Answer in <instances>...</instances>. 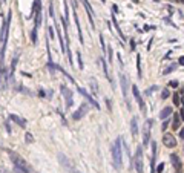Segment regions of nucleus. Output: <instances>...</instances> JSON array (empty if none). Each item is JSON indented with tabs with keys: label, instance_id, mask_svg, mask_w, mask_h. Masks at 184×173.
<instances>
[{
	"label": "nucleus",
	"instance_id": "obj_1",
	"mask_svg": "<svg viewBox=\"0 0 184 173\" xmlns=\"http://www.w3.org/2000/svg\"><path fill=\"white\" fill-rule=\"evenodd\" d=\"M8 153L11 156V161H12L14 167H15V172L17 173H31V167L28 165V163H26L20 155H17L15 152H12V150H8Z\"/></svg>",
	"mask_w": 184,
	"mask_h": 173
},
{
	"label": "nucleus",
	"instance_id": "obj_2",
	"mask_svg": "<svg viewBox=\"0 0 184 173\" xmlns=\"http://www.w3.org/2000/svg\"><path fill=\"white\" fill-rule=\"evenodd\" d=\"M112 159H113V167L117 170L123 169V155H121V138H117L112 145Z\"/></svg>",
	"mask_w": 184,
	"mask_h": 173
},
{
	"label": "nucleus",
	"instance_id": "obj_3",
	"mask_svg": "<svg viewBox=\"0 0 184 173\" xmlns=\"http://www.w3.org/2000/svg\"><path fill=\"white\" fill-rule=\"evenodd\" d=\"M58 159H60V164H62V165H63L66 170H69V172H71V173H82V172H80V170L77 169V167H75V165L71 163V159H68V158H66V156H64L63 153H60V155H58Z\"/></svg>",
	"mask_w": 184,
	"mask_h": 173
},
{
	"label": "nucleus",
	"instance_id": "obj_4",
	"mask_svg": "<svg viewBox=\"0 0 184 173\" xmlns=\"http://www.w3.org/2000/svg\"><path fill=\"white\" fill-rule=\"evenodd\" d=\"M134 163H135V169H137L138 173H143L144 172V167H143V147H141V145H138Z\"/></svg>",
	"mask_w": 184,
	"mask_h": 173
},
{
	"label": "nucleus",
	"instance_id": "obj_5",
	"mask_svg": "<svg viewBox=\"0 0 184 173\" xmlns=\"http://www.w3.org/2000/svg\"><path fill=\"white\" fill-rule=\"evenodd\" d=\"M152 120H146L143 126V145H147L150 141V129H152Z\"/></svg>",
	"mask_w": 184,
	"mask_h": 173
},
{
	"label": "nucleus",
	"instance_id": "obj_6",
	"mask_svg": "<svg viewBox=\"0 0 184 173\" xmlns=\"http://www.w3.org/2000/svg\"><path fill=\"white\" fill-rule=\"evenodd\" d=\"M88 110H89V106L86 104V103H82V104H80V107L77 109V112H74V113H72V118H74L75 121L82 120V118L86 115V113H88Z\"/></svg>",
	"mask_w": 184,
	"mask_h": 173
},
{
	"label": "nucleus",
	"instance_id": "obj_7",
	"mask_svg": "<svg viewBox=\"0 0 184 173\" xmlns=\"http://www.w3.org/2000/svg\"><path fill=\"white\" fill-rule=\"evenodd\" d=\"M62 88V94L64 95V98H66V109H71L72 104H74V98H72V90L68 89L66 86H60Z\"/></svg>",
	"mask_w": 184,
	"mask_h": 173
},
{
	"label": "nucleus",
	"instance_id": "obj_8",
	"mask_svg": "<svg viewBox=\"0 0 184 173\" xmlns=\"http://www.w3.org/2000/svg\"><path fill=\"white\" fill-rule=\"evenodd\" d=\"M77 90H78L80 94H82V95L84 96V98H86V100H88V101L91 103L92 106H94V109H97V110H100V109H101V107H100V104H98V103L95 101V98H94V96H92V95H89V94H88V92H86L83 88H77Z\"/></svg>",
	"mask_w": 184,
	"mask_h": 173
},
{
	"label": "nucleus",
	"instance_id": "obj_9",
	"mask_svg": "<svg viewBox=\"0 0 184 173\" xmlns=\"http://www.w3.org/2000/svg\"><path fill=\"white\" fill-rule=\"evenodd\" d=\"M163 144L166 145V147H169V149H174L175 145H176V139H175L174 135L164 133V136H163Z\"/></svg>",
	"mask_w": 184,
	"mask_h": 173
},
{
	"label": "nucleus",
	"instance_id": "obj_10",
	"mask_svg": "<svg viewBox=\"0 0 184 173\" xmlns=\"http://www.w3.org/2000/svg\"><path fill=\"white\" fill-rule=\"evenodd\" d=\"M132 94H134V96H135V100H137V103L140 104V109L144 112V101H143L141 95H140V90H138V88H137L135 84L132 86Z\"/></svg>",
	"mask_w": 184,
	"mask_h": 173
},
{
	"label": "nucleus",
	"instance_id": "obj_11",
	"mask_svg": "<svg viewBox=\"0 0 184 173\" xmlns=\"http://www.w3.org/2000/svg\"><path fill=\"white\" fill-rule=\"evenodd\" d=\"M82 3L84 5L86 11H88V15H89V21H91V25H92V29H94V28H95V23H94V9L91 8V5H89V2H88V0H82Z\"/></svg>",
	"mask_w": 184,
	"mask_h": 173
},
{
	"label": "nucleus",
	"instance_id": "obj_12",
	"mask_svg": "<svg viewBox=\"0 0 184 173\" xmlns=\"http://www.w3.org/2000/svg\"><path fill=\"white\" fill-rule=\"evenodd\" d=\"M170 159H172V164H174L175 170H176L178 173H181V159H180V156L175 155V153H172V155H170Z\"/></svg>",
	"mask_w": 184,
	"mask_h": 173
},
{
	"label": "nucleus",
	"instance_id": "obj_13",
	"mask_svg": "<svg viewBox=\"0 0 184 173\" xmlns=\"http://www.w3.org/2000/svg\"><path fill=\"white\" fill-rule=\"evenodd\" d=\"M9 120L11 121H14V123H17L19 124V126L20 127H26V120H23V118H21V116H19V115H15V113H11V115H9Z\"/></svg>",
	"mask_w": 184,
	"mask_h": 173
},
{
	"label": "nucleus",
	"instance_id": "obj_14",
	"mask_svg": "<svg viewBox=\"0 0 184 173\" xmlns=\"http://www.w3.org/2000/svg\"><path fill=\"white\" fill-rule=\"evenodd\" d=\"M131 135L134 138L138 136V120H137V116H134L132 121H131Z\"/></svg>",
	"mask_w": 184,
	"mask_h": 173
},
{
	"label": "nucleus",
	"instance_id": "obj_15",
	"mask_svg": "<svg viewBox=\"0 0 184 173\" xmlns=\"http://www.w3.org/2000/svg\"><path fill=\"white\" fill-rule=\"evenodd\" d=\"M120 83H121L123 96H124V98H127V80H126V75H124V74L120 75Z\"/></svg>",
	"mask_w": 184,
	"mask_h": 173
},
{
	"label": "nucleus",
	"instance_id": "obj_16",
	"mask_svg": "<svg viewBox=\"0 0 184 173\" xmlns=\"http://www.w3.org/2000/svg\"><path fill=\"white\" fill-rule=\"evenodd\" d=\"M155 161H156V143H152V164H150V173H155Z\"/></svg>",
	"mask_w": 184,
	"mask_h": 173
},
{
	"label": "nucleus",
	"instance_id": "obj_17",
	"mask_svg": "<svg viewBox=\"0 0 184 173\" xmlns=\"http://www.w3.org/2000/svg\"><path fill=\"white\" fill-rule=\"evenodd\" d=\"M42 14H43V11H42V9H40V11H37V12L34 14V23H35L34 28H37V29H39V28H40V25H42Z\"/></svg>",
	"mask_w": 184,
	"mask_h": 173
},
{
	"label": "nucleus",
	"instance_id": "obj_18",
	"mask_svg": "<svg viewBox=\"0 0 184 173\" xmlns=\"http://www.w3.org/2000/svg\"><path fill=\"white\" fill-rule=\"evenodd\" d=\"M40 9H42V0H34V5H32V9H31V17H34V14Z\"/></svg>",
	"mask_w": 184,
	"mask_h": 173
},
{
	"label": "nucleus",
	"instance_id": "obj_19",
	"mask_svg": "<svg viewBox=\"0 0 184 173\" xmlns=\"http://www.w3.org/2000/svg\"><path fill=\"white\" fill-rule=\"evenodd\" d=\"M170 113H172V107H164V109L161 110V113H160V118L161 120H166V118L170 116Z\"/></svg>",
	"mask_w": 184,
	"mask_h": 173
},
{
	"label": "nucleus",
	"instance_id": "obj_20",
	"mask_svg": "<svg viewBox=\"0 0 184 173\" xmlns=\"http://www.w3.org/2000/svg\"><path fill=\"white\" fill-rule=\"evenodd\" d=\"M112 21H113V26H115V29H117V32H118V35H120V39L124 40V34H123L121 29H120V25H118V21H117V19H115V15H112Z\"/></svg>",
	"mask_w": 184,
	"mask_h": 173
},
{
	"label": "nucleus",
	"instance_id": "obj_21",
	"mask_svg": "<svg viewBox=\"0 0 184 173\" xmlns=\"http://www.w3.org/2000/svg\"><path fill=\"white\" fill-rule=\"evenodd\" d=\"M137 71H138V78L143 77V71H141V55H137Z\"/></svg>",
	"mask_w": 184,
	"mask_h": 173
},
{
	"label": "nucleus",
	"instance_id": "obj_22",
	"mask_svg": "<svg viewBox=\"0 0 184 173\" xmlns=\"http://www.w3.org/2000/svg\"><path fill=\"white\" fill-rule=\"evenodd\" d=\"M180 126H181V115H180V113H175V118H174V124H172V127L178 129Z\"/></svg>",
	"mask_w": 184,
	"mask_h": 173
},
{
	"label": "nucleus",
	"instance_id": "obj_23",
	"mask_svg": "<svg viewBox=\"0 0 184 173\" xmlns=\"http://www.w3.org/2000/svg\"><path fill=\"white\" fill-rule=\"evenodd\" d=\"M176 66H178V64H176V63H174V64H170V66H169V68H167V69H166V71H164V72H163V75H167V74H170L172 71H175V69H176Z\"/></svg>",
	"mask_w": 184,
	"mask_h": 173
},
{
	"label": "nucleus",
	"instance_id": "obj_24",
	"mask_svg": "<svg viewBox=\"0 0 184 173\" xmlns=\"http://www.w3.org/2000/svg\"><path fill=\"white\" fill-rule=\"evenodd\" d=\"M91 86H92V90H94V94H98V86H97L95 78H92V80H91Z\"/></svg>",
	"mask_w": 184,
	"mask_h": 173
},
{
	"label": "nucleus",
	"instance_id": "obj_25",
	"mask_svg": "<svg viewBox=\"0 0 184 173\" xmlns=\"http://www.w3.org/2000/svg\"><path fill=\"white\" fill-rule=\"evenodd\" d=\"M31 41L34 43V45L37 43V28H34V29H32V32H31Z\"/></svg>",
	"mask_w": 184,
	"mask_h": 173
},
{
	"label": "nucleus",
	"instance_id": "obj_26",
	"mask_svg": "<svg viewBox=\"0 0 184 173\" xmlns=\"http://www.w3.org/2000/svg\"><path fill=\"white\" fill-rule=\"evenodd\" d=\"M174 104L175 106H180L181 104V96H180V94H175L174 95Z\"/></svg>",
	"mask_w": 184,
	"mask_h": 173
},
{
	"label": "nucleus",
	"instance_id": "obj_27",
	"mask_svg": "<svg viewBox=\"0 0 184 173\" xmlns=\"http://www.w3.org/2000/svg\"><path fill=\"white\" fill-rule=\"evenodd\" d=\"M32 141H34V136H32V135L28 132V133L25 135V143H26V144H29V143H32Z\"/></svg>",
	"mask_w": 184,
	"mask_h": 173
},
{
	"label": "nucleus",
	"instance_id": "obj_28",
	"mask_svg": "<svg viewBox=\"0 0 184 173\" xmlns=\"http://www.w3.org/2000/svg\"><path fill=\"white\" fill-rule=\"evenodd\" d=\"M77 60H78V66H80V69H83V58H82V54H80V51L77 52Z\"/></svg>",
	"mask_w": 184,
	"mask_h": 173
},
{
	"label": "nucleus",
	"instance_id": "obj_29",
	"mask_svg": "<svg viewBox=\"0 0 184 173\" xmlns=\"http://www.w3.org/2000/svg\"><path fill=\"white\" fill-rule=\"evenodd\" d=\"M169 95H170L169 89H164L163 92H161V98H163V100H166V98H167V96H169Z\"/></svg>",
	"mask_w": 184,
	"mask_h": 173
},
{
	"label": "nucleus",
	"instance_id": "obj_30",
	"mask_svg": "<svg viewBox=\"0 0 184 173\" xmlns=\"http://www.w3.org/2000/svg\"><path fill=\"white\" fill-rule=\"evenodd\" d=\"M155 90H158V86H150V89L146 90V94L150 95V94H152V92H155Z\"/></svg>",
	"mask_w": 184,
	"mask_h": 173
},
{
	"label": "nucleus",
	"instance_id": "obj_31",
	"mask_svg": "<svg viewBox=\"0 0 184 173\" xmlns=\"http://www.w3.org/2000/svg\"><path fill=\"white\" fill-rule=\"evenodd\" d=\"M163 170H164V163L158 164V167L155 169V172H158V173H163Z\"/></svg>",
	"mask_w": 184,
	"mask_h": 173
},
{
	"label": "nucleus",
	"instance_id": "obj_32",
	"mask_svg": "<svg viewBox=\"0 0 184 173\" xmlns=\"http://www.w3.org/2000/svg\"><path fill=\"white\" fill-rule=\"evenodd\" d=\"M107 60L112 61V48L111 46H107Z\"/></svg>",
	"mask_w": 184,
	"mask_h": 173
},
{
	"label": "nucleus",
	"instance_id": "obj_33",
	"mask_svg": "<svg viewBox=\"0 0 184 173\" xmlns=\"http://www.w3.org/2000/svg\"><path fill=\"white\" fill-rule=\"evenodd\" d=\"M49 17H55V14H54V5L52 3H49Z\"/></svg>",
	"mask_w": 184,
	"mask_h": 173
},
{
	"label": "nucleus",
	"instance_id": "obj_34",
	"mask_svg": "<svg viewBox=\"0 0 184 173\" xmlns=\"http://www.w3.org/2000/svg\"><path fill=\"white\" fill-rule=\"evenodd\" d=\"M100 41H101V48H103V51L106 49V45H104V37H103L101 34H100Z\"/></svg>",
	"mask_w": 184,
	"mask_h": 173
},
{
	"label": "nucleus",
	"instance_id": "obj_35",
	"mask_svg": "<svg viewBox=\"0 0 184 173\" xmlns=\"http://www.w3.org/2000/svg\"><path fill=\"white\" fill-rule=\"evenodd\" d=\"M169 86H172V88H178L180 84H178V81H176V80H172V81L169 83Z\"/></svg>",
	"mask_w": 184,
	"mask_h": 173
},
{
	"label": "nucleus",
	"instance_id": "obj_36",
	"mask_svg": "<svg viewBox=\"0 0 184 173\" xmlns=\"http://www.w3.org/2000/svg\"><path fill=\"white\" fill-rule=\"evenodd\" d=\"M167 126H169V121H167V120H166V121L163 123V126H161V130H163V132H166V129H167Z\"/></svg>",
	"mask_w": 184,
	"mask_h": 173
},
{
	"label": "nucleus",
	"instance_id": "obj_37",
	"mask_svg": "<svg viewBox=\"0 0 184 173\" xmlns=\"http://www.w3.org/2000/svg\"><path fill=\"white\" fill-rule=\"evenodd\" d=\"M5 127H6V130H8V133H11V126H9V123L6 121L5 123Z\"/></svg>",
	"mask_w": 184,
	"mask_h": 173
},
{
	"label": "nucleus",
	"instance_id": "obj_38",
	"mask_svg": "<svg viewBox=\"0 0 184 173\" xmlns=\"http://www.w3.org/2000/svg\"><path fill=\"white\" fill-rule=\"evenodd\" d=\"M49 35H51V39H54V28L52 26H49Z\"/></svg>",
	"mask_w": 184,
	"mask_h": 173
},
{
	"label": "nucleus",
	"instance_id": "obj_39",
	"mask_svg": "<svg viewBox=\"0 0 184 173\" xmlns=\"http://www.w3.org/2000/svg\"><path fill=\"white\" fill-rule=\"evenodd\" d=\"M131 48H132V51L135 49V41L134 40H131Z\"/></svg>",
	"mask_w": 184,
	"mask_h": 173
},
{
	"label": "nucleus",
	"instance_id": "obj_40",
	"mask_svg": "<svg viewBox=\"0 0 184 173\" xmlns=\"http://www.w3.org/2000/svg\"><path fill=\"white\" fill-rule=\"evenodd\" d=\"M178 61H180V63H178V64H181V66H183V61H184V57H180V60H178Z\"/></svg>",
	"mask_w": 184,
	"mask_h": 173
},
{
	"label": "nucleus",
	"instance_id": "obj_41",
	"mask_svg": "<svg viewBox=\"0 0 184 173\" xmlns=\"http://www.w3.org/2000/svg\"><path fill=\"white\" fill-rule=\"evenodd\" d=\"M0 3H2V5H3V3H6V0H2V2H0Z\"/></svg>",
	"mask_w": 184,
	"mask_h": 173
},
{
	"label": "nucleus",
	"instance_id": "obj_42",
	"mask_svg": "<svg viewBox=\"0 0 184 173\" xmlns=\"http://www.w3.org/2000/svg\"><path fill=\"white\" fill-rule=\"evenodd\" d=\"M132 2H134V3H140V2H138V0H132Z\"/></svg>",
	"mask_w": 184,
	"mask_h": 173
},
{
	"label": "nucleus",
	"instance_id": "obj_43",
	"mask_svg": "<svg viewBox=\"0 0 184 173\" xmlns=\"http://www.w3.org/2000/svg\"><path fill=\"white\" fill-rule=\"evenodd\" d=\"M2 173H6V172H2Z\"/></svg>",
	"mask_w": 184,
	"mask_h": 173
}]
</instances>
